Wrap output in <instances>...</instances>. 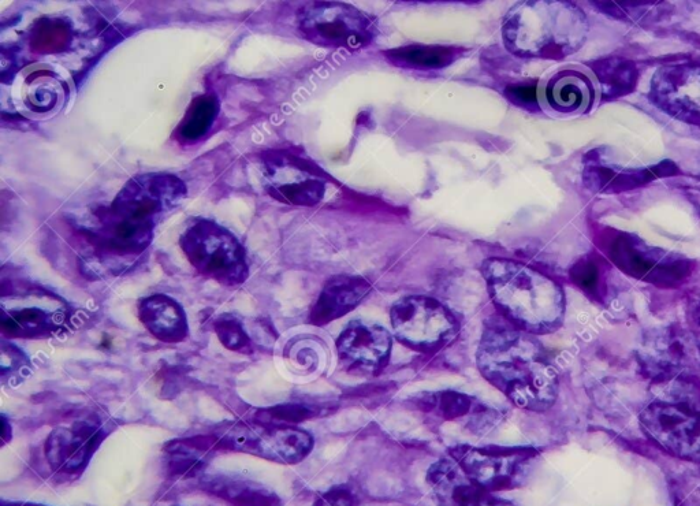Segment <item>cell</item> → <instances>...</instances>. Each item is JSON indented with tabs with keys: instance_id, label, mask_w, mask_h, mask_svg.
Segmentation results:
<instances>
[{
	"instance_id": "1",
	"label": "cell",
	"mask_w": 700,
	"mask_h": 506,
	"mask_svg": "<svg viewBox=\"0 0 700 506\" xmlns=\"http://www.w3.org/2000/svg\"><path fill=\"white\" fill-rule=\"evenodd\" d=\"M476 360L483 377L517 408L543 412L556 403L558 372L546 349L506 319L486 322Z\"/></svg>"
},
{
	"instance_id": "2",
	"label": "cell",
	"mask_w": 700,
	"mask_h": 506,
	"mask_svg": "<svg viewBox=\"0 0 700 506\" xmlns=\"http://www.w3.org/2000/svg\"><path fill=\"white\" fill-rule=\"evenodd\" d=\"M186 185L167 173L141 174L126 182L98 226L88 233L92 245L115 255H140L151 244L159 218L186 196Z\"/></svg>"
},
{
	"instance_id": "3",
	"label": "cell",
	"mask_w": 700,
	"mask_h": 506,
	"mask_svg": "<svg viewBox=\"0 0 700 506\" xmlns=\"http://www.w3.org/2000/svg\"><path fill=\"white\" fill-rule=\"evenodd\" d=\"M491 300L502 318L532 334L553 333L562 325L565 296L561 286L523 263L494 258L483 263Z\"/></svg>"
},
{
	"instance_id": "4",
	"label": "cell",
	"mask_w": 700,
	"mask_h": 506,
	"mask_svg": "<svg viewBox=\"0 0 700 506\" xmlns=\"http://www.w3.org/2000/svg\"><path fill=\"white\" fill-rule=\"evenodd\" d=\"M587 21L569 2H521L506 14V48L523 58L561 59L582 47Z\"/></svg>"
},
{
	"instance_id": "5",
	"label": "cell",
	"mask_w": 700,
	"mask_h": 506,
	"mask_svg": "<svg viewBox=\"0 0 700 506\" xmlns=\"http://www.w3.org/2000/svg\"><path fill=\"white\" fill-rule=\"evenodd\" d=\"M180 244L186 258L204 277L226 286L247 281V253L238 238L219 223L196 219L182 233Z\"/></svg>"
},
{
	"instance_id": "6",
	"label": "cell",
	"mask_w": 700,
	"mask_h": 506,
	"mask_svg": "<svg viewBox=\"0 0 700 506\" xmlns=\"http://www.w3.org/2000/svg\"><path fill=\"white\" fill-rule=\"evenodd\" d=\"M394 336L420 353H435L457 337L460 326L452 312L438 300L411 296L398 300L390 311Z\"/></svg>"
},
{
	"instance_id": "7",
	"label": "cell",
	"mask_w": 700,
	"mask_h": 506,
	"mask_svg": "<svg viewBox=\"0 0 700 506\" xmlns=\"http://www.w3.org/2000/svg\"><path fill=\"white\" fill-rule=\"evenodd\" d=\"M217 442L222 448L281 464L300 463L314 449V438L307 431L264 422L230 424L218 435Z\"/></svg>"
},
{
	"instance_id": "8",
	"label": "cell",
	"mask_w": 700,
	"mask_h": 506,
	"mask_svg": "<svg viewBox=\"0 0 700 506\" xmlns=\"http://www.w3.org/2000/svg\"><path fill=\"white\" fill-rule=\"evenodd\" d=\"M300 32L309 42L322 47L361 50L374 40L375 21L346 3H315L305 7Z\"/></svg>"
},
{
	"instance_id": "9",
	"label": "cell",
	"mask_w": 700,
	"mask_h": 506,
	"mask_svg": "<svg viewBox=\"0 0 700 506\" xmlns=\"http://www.w3.org/2000/svg\"><path fill=\"white\" fill-rule=\"evenodd\" d=\"M608 253L625 274L662 288L680 285L691 273L690 260L644 243L634 234H617L610 241Z\"/></svg>"
},
{
	"instance_id": "10",
	"label": "cell",
	"mask_w": 700,
	"mask_h": 506,
	"mask_svg": "<svg viewBox=\"0 0 700 506\" xmlns=\"http://www.w3.org/2000/svg\"><path fill=\"white\" fill-rule=\"evenodd\" d=\"M644 433L670 455L700 463V409L658 400L640 415Z\"/></svg>"
},
{
	"instance_id": "11",
	"label": "cell",
	"mask_w": 700,
	"mask_h": 506,
	"mask_svg": "<svg viewBox=\"0 0 700 506\" xmlns=\"http://www.w3.org/2000/svg\"><path fill=\"white\" fill-rule=\"evenodd\" d=\"M464 474L487 493L513 489L524 478L525 465L536 453L530 448H474L461 445L450 450Z\"/></svg>"
},
{
	"instance_id": "12",
	"label": "cell",
	"mask_w": 700,
	"mask_h": 506,
	"mask_svg": "<svg viewBox=\"0 0 700 506\" xmlns=\"http://www.w3.org/2000/svg\"><path fill=\"white\" fill-rule=\"evenodd\" d=\"M392 348V334L375 323L350 322L337 340L340 363L352 374H381L389 363Z\"/></svg>"
},
{
	"instance_id": "13",
	"label": "cell",
	"mask_w": 700,
	"mask_h": 506,
	"mask_svg": "<svg viewBox=\"0 0 700 506\" xmlns=\"http://www.w3.org/2000/svg\"><path fill=\"white\" fill-rule=\"evenodd\" d=\"M650 98L670 117L700 125V66L659 69L651 81Z\"/></svg>"
},
{
	"instance_id": "14",
	"label": "cell",
	"mask_w": 700,
	"mask_h": 506,
	"mask_svg": "<svg viewBox=\"0 0 700 506\" xmlns=\"http://www.w3.org/2000/svg\"><path fill=\"white\" fill-rule=\"evenodd\" d=\"M642 366L659 381H673L700 368V344L684 331H658L644 344Z\"/></svg>"
},
{
	"instance_id": "15",
	"label": "cell",
	"mask_w": 700,
	"mask_h": 506,
	"mask_svg": "<svg viewBox=\"0 0 700 506\" xmlns=\"http://www.w3.org/2000/svg\"><path fill=\"white\" fill-rule=\"evenodd\" d=\"M675 174H677L675 163L670 161L647 167V169H624V167L605 165L601 158L590 154L584 167L583 180L591 191L618 193L631 191L658 178L675 176Z\"/></svg>"
},
{
	"instance_id": "16",
	"label": "cell",
	"mask_w": 700,
	"mask_h": 506,
	"mask_svg": "<svg viewBox=\"0 0 700 506\" xmlns=\"http://www.w3.org/2000/svg\"><path fill=\"white\" fill-rule=\"evenodd\" d=\"M271 185L268 192L275 199L297 206H314L325 196V182L312 174L308 167L293 162L278 161L267 163Z\"/></svg>"
},
{
	"instance_id": "17",
	"label": "cell",
	"mask_w": 700,
	"mask_h": 506,
	"mask_svg": "<svg viewBox=\"0 0 700 506\" xmlns=\"http://www.w3.org/2000/svg\"><path fill=\"white\" fill-rule=\"evenodd\" d=\"M371 285L367 279L355 275H340L327 281L318 301L311 311V323L315 326L329 325L335 319L355 310L368 293Z\"/></svg>"
},
{
	"instance_id": "18",
	"label": "cell",
	"mask_w": 700,
	"mask_h": 506,
	"mask_svg": "<svg viewBox=\"0 0 700 506\" xmlns=\"http://www.w3.org/2000/svg\"><path fill=\"white\" fill-rule=\"evenodd\" d=\"M99 444V429L80 423L72 429H59L47 442V457L55 470L76 472L83 468Z\"/></svg>"
},
{
	"instance_id": "19",
	"label": "cell",
	"mask_w": 700,
	"mask_h": 506,
	"mask_svg": "<svg viewBox=\"0 0 700 506\" xmlns=\"http://www.w3.org/2000/svg\"><path fill=\"white\" fill-rule=\"evenodd\" d=\"M141 322L152 336L163 342H180L188 336V319L177 301L165 295H155L141 300Z\"/></svg>"
},
{
	"instance_id": "20",
	"label": "cell",
	"mask_w": 700,
	"mask_h": 506,
	"mask_svg": "<svg viewBox=\"0 0 700 506\" xmlns=\"http://www.w3.org/2000/svg\"><path fill=\"white\" fill-rule=\"evenodd\" d=\"M59 312H50L39 305L3 310L2 330L11 337L40 338L55 333L61 325Z\"/></svg>"
},
{
	"instance_id": "21",
	"label": "cell",
	"mask_w": 700,
	"mask_h": 506,
	"mask_svg": "<svg viewBox=\"0 0 700 506\" xmlns=\"http://www.w3.org/2000/svg\"><path fill=\"white\" fill-rule=\"evenodd\" d=\"M546 96L554 110L579 113L586 111L592 103V85L583 74L565 72L550 81Z\"/></svg>"
},
{
	"instance_id": "22",
	"label": "cell",
	"mask_w": 700,
	"mask_h": 506,
	"mask_svg": "<svg viewBox=\"0 0 700 506\" xmlns=\"http://www.w3.org/2000/svg\"><path fill=\"white\" fill-rule=\"evenodd\" d=\"M219 102L214 95H201L193 99L184 118L175 129L174 137L182 144H193L204 139L217 121Z\"/></svg>"
},
{
	"instance_id": "23",
	"label": "cell",
	"mask_w": 700,
	"mask_h": 506,
	"mask_svg": "<svg viewBox=\"0 0 700 506\" xmlns=\"http://www.w3.org/2000/svg\"><path fill=\"white\" fill-rule=\"evenodd\" d=\"M603 96L620 98L628 95L638 84L639 73L634 62L623 58H606L592 65Z\"/></svg>"
},
{
	"instance_id": "24",
	"label": "cell",
	"mask_w": 700,
	"mask_h": 506,
	"mask_svg": "<svg viewBox=\"0 0 700 506\" xmlns=\"http://www.w3.org/2000/svg\"><path fill=\"white\" fill-rule=\"evenodd\" d=\"M394 65L412 69H443L452 65L456 51L445 46H407L386 52Z\"/></svg>"
},
{
	"instance_id": "25",
	"label": "cell",
	"mask_w": 700,
	"mask_h": 506,
	"mask_svg": "<svg viewBox=\"0 0 700 506\" xmlns=\"http://www.w3.org/2000/svg\"><path fill=\"white\" fill-rule=\"evenodd\" d=\"M73 40L72 28L59 18H42L33 26L31 47L42 54L65 51Z\"/></svg>"
},
{
	"instance_id": "26",
	"label": "cell",
	"mask_w": 700,
	"mask_h": 506,
	"mask_svg": "<svg viewBox=\"0 0 700 506\" xmlns=\"http://www.w3.org/2000/svg\"><path fill=\"white\" fill-rule=\"evenodd\" d=\"M422 401L427 403V409H439L446 420L457 419L467 415L472 405L471 398L459 392H452V390L431 394L430 398Z\"/></svg>"
},
{
	"instance_id": "27",
	"label": "cell",
	"mask_w": 700,
	"mask_h": 506,
	"mask_svg": "<svg viewBox=\"0 0 700 506\" xmlns=\"http://www.w3.org/2000/svg\"><path fill=\"white\" fill-rule=\"evenodd\" d=\"M31 88L26 91V103L31 106L32 110L44 111L51 110L58 102V87L55 81L51 78H36L32 76L28 81Z\"/></svg>"
},
{
	"instance_id": "28",
	"label": "cell",
	"mask_w": 700,
	"mask_h": 506,
	"mask_svg": "<svg viewBox=\"0 0 700 506\" xmlns=\"http://www.w3.org/2000/svg\"><path fill=\"white\" fill-rule=\"evenodd\" d=\"M215 330H217L219 340L226 348L237 352H247L251 341L242 330L241 323H238L236 319L223 316L215 323Z\"/></svg>"
},
{
	"instance_id": "29",
	"label": "cell",
	"mask_w": 700,
	"mask_h": 506,
	"mask_svg": "<svg viewBox=\"0 0 700 506\" xmlns=\"http://www.w3.org/2000/svg\"><path fill=\"white\" fill-rule=\"evenodd\" d=\"M572 281L575 282L580 289L590 295H598L599 286H601V271L598 264L590 258L582 259L577 262L571 270Z\"/></svg>"
},
{
	"instance_id": "30",
	"label": "cell",
	"mask_w": 700,
	"mask_h": 506,
	"mask_svg": "<svg viewBox=\"0 0 700 506\" xmlns=\"http://www.w3.org/2000/svg\"><path fill=\"white\" fill-rule=\"evenodd\" d=\"M267 418H263L264 423H299L301 420L312 418L314 411L301 407V405H282L266 411Z\"/></svg>"
},
{
	"instance_id": "31",
	"label": "cell",
	"mask_w": 700,
	"mask_h": 506,
	"mask_svg": "<svg viewBox=\"0 0 700 506\" xmlns=\"http://www.w3.org/2000/svg\"><path fill=\"white\" fill-rule=\"evenodd\" d=\"M352 496L349 491L344 489H335L325 494L315 506H352Z\"/></svg>"
},
{
	"instance_id": "32",
	"label": "cell",
	"mask_w": 700,
	"mask_h": 506,
	"mask_svg": "<svg viewBox=\"0 0 700 506\" xmlns=\"http://www.w3.org/2000/svg\"><path fill=\"white\" fill-rule=\"evenodd\" d=\"M508 96L515 103H535L536 88L534 85H517V87L508 88Z\"/></svg>"
}]
</instances>
